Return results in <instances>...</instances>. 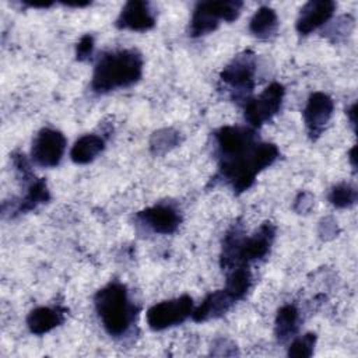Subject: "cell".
I'll use <instances>...</instances> for the list:
<instances>
[{"instance_id":"cell-1","label":"cell","mask_w":358,"mask_h":358,"mask_svg":"<svg viewBox=\"0 0 358 358\" xmlns=\"http://www.w3.org/2000/svg\"><path fill=\"white\" fill-rule=\"evenodd\" d=\"M141 74L143 57L137 50L119 49L105 52L94 67L91 88L98 94H105L136 84Z\"/></svg>"},{"instance_id":"cell-2","label":"cell","mask_w":358,"mask_h":358,"mask_svg":"<svg viewBox=\"0 0 358 358\" xmlns=\"http://www.w3.org/2000/svg\"><path fill=\"white\" fill-rule=\"evenodd\" d=\"M94 302L102 326L109 336L122 337L127 333L136 319L137 309L130 302L123 284L109 282L95 294Z\"/></svg>"},{"instance_id":"cell-3","label":"cell","mask_w":358,"mask_h":358,"mask_svg":"<svg viewBox=\"0 0 358 358\" xmlns=\"http://www.w3.org/2000/svg\"><path fill=\"white\" fill-rule=\"evenodd\" d=\"M278 158V148L271 143H257L245 155L228 162L220 164V175L236 193L248 190L256 175L264 168L270 166Z\"/></svg>"},{"instance_id":"cell-4","label":"cell","mask_w":358,"mask_h":358,"mask_svg":"<svg viewBox=\"0 0 358 358\" xmlns=\"http://www.w3.org/2000/svg\"><path fill=\"white\" fill-rule=\"evenodd\" d=\"M275 228L270 222H264L252 236L246 238L236 228L228 232L222 246L221 266L235 268L246 266V263L266 256L274 241Z\"/></svg>"},{"instance_id":"cell-5","label":"cell","mask_w":358,"mask_h":358,"mask_svg":"<svg viewBox=\"0 0 358 358\" xmlns=\"http://www.w3.org/2000/svg\"><path fill=\"white\" fill-rule=\"evenodd\" d=\"M242 1H203L194 7L189 35L201 36L213 32L220 25V21L232 22L241 14Z\"/></svg>"},{"instance_id":"cell-6","label":"cell","mask_w":358,"mask_h":358,"mask_svg":"<svg viewBox=\"0 0 358 358\" xmlns=\"http://www.w3.org/2000/svg\"><path fill=\"white\" fill-rule=\"evenodd\" d=\"M193 313V299L182 295L175 299L162 301L147 310V323L152 330H165L183 323Z\"/></svg>"},{"instance_id":"cell-7","label":"cell","mask_w":358,"mask_h":358,"mask_svg":"<svg viewBox=\"0 0 358 358\" xmlns=\"http://www.w3.org/2000/svg\"><path fill=\"white\" fill-rule=\"evenodd\" d=\"M215 143L221 164L245 155L259 141H256L255 131L248 127L224 126L215 131Z\"/></svg>"},{"instance_id":"cell-8","label":"cell","mask_w":358,"mask_h":358,"mask_svg":"<svg viewBox=\"0 0 358 358\" xmlns=\"http://www.w3.org/2000/svg\"><path fill=\"white\" fill-rule=\"evenodd\" d=\"M284 87L278 83L270 84L259 96L245 102V119L253 127H260L268 122L281 108L284 98Z\"/></svg>"},{"instance_id":"cell-9","label":"cell","mask_w":358,"mask_h":358,"mask_svg":"<svg viewBox=\"0 0 358 358\" xmlns=\"http://www.w3.org/2000/svg\"><path fill=\"white\" fill-rule=\"evenodd\" d=\"M255 55L250 52H243L224 67L221 71V80L236 91V98L246 96L248 101V94L252 92L255 85Z\"/></svg>"},{"instance_id":"cell-10","label":"cell","mask_w":358,"mask_h":358,"mask_svg":"<svg viewBox=\"0 0 358 358\" xmlns=\"http://www.w3.org/2000/svg\"><path fill=\"white\" fill-rule=\"evenodd\" d=\"M66 148V137L55 129L45 127L38 131L36 137L32 141L31 157L32 161L43 168L56 166Z\"/></svg>"},{"instance_id":"cell-11","label":"cell","mask_w":358,"mask_h":358,"mask_svg":"<svg viewBox=\"0 0 358 358\" xmlns=\"http://www.w3.org/2000/svg\"><path fill=\"white\" fill-rule=\"evenodd\" d=\"M136 218L143 227L162 235L173 234L182 221L179 211L169 204H155L148 207L140 211Z\"/></svg>"},{"instance_id":"cell-12","label":"cell","mask_w":358,"mask_h":358,"mask_svg":"<svg viewBox=\"0 0 358 358\" xmlns=\"http://www.w3.org/2000/svg\"><path fill=\"white\" fill-rule=\"evenodd\" d=\"M333 99L324 92H313L305 105L303 120L310 138H316L323 131L324 126L333 115Z\"/></svg>"},{"instance_id":"cell-13","label":"cell","mask_w":358,"mask_h":358,"mask_svg":"<svg viewBox=\"0 0 358 358\" xmlns=\"http://www.w3.org/2000/svg\"><path fill=\"white\" fill-rule=\"evenodd\" d=\"M155 25V17L150 4L147 1L133 0L127 1L122 8L117 20L116 27L120 29H130V31H148Z\"/></svg>"},{"instance_id":"cell-14","label":"cell","mask_w":358,"mask_h":358,"mask_svg":"<svg viewBox=\"0 0 358 358\" xmlns=\"http://www.w3.org/2000/svg\"><path fill=\"white\" fill-rule=\"evenodd\" d=\"M336 10V3L330 0L308 1L299 11L296 20V31L301 35H308L326 24Z\"/></svg>"},{"instance_id":"cell-15","label":"cell","mask_w":358,"mask_h":358,"mask_svg":"<svg viewBox=\"0 0 358 358\" xmlns=\"http://www.w3.org/2000/svg\"><path fill=\"white\" fill-rule=\"evenodd\" d=\"M235 302L236 301L225 289L214 291L208 294L200 303V306H197L193 310L192 317L194 322H206L210 319L220 317L224 313H227Z\"/></svg>"},{"instance_id":"cell-16","label":"cell","mask_w":358,"mask_h":358,"mask_svg":"<svg viewBox=\"0 0 358 358\" xmlns=\"http://www.w3.org/2000/svg\"><path fill=\"white\" fill-rule=\"evenodd\" d=\"M64 320V310L60 308L39 306L29 312L27 317V324L31 333L41 336L49 333L55 327L60 326Z\"/></svg>"},{"instance_id":"cell-17","label":"cell","mask_w":358,"mask_h":358,"mask_svg":"<svg viewBox=\"0 0 358 358\" xmlns=\"http://www.w3.org/2000/svg\"><path fill=\"white\" fill-rule=\"evenodd\" d=\"M105 148V140L96 134L81 136L70 151V158L76 164H88Z\"/></svg>"},{"instance_id":"cell-18","label":"cell","mask_w":358,"mask_h":358,"mask_svg":"<svg viewBox=\"0 0 358 358\" xmlns=\"http://www.w3.org/2000/svg\"><path fill=\"white\" fill-rule=\"evenodd\" d=\"M278 27V18L277 14L273 8L270 7H260L252 17L249 22V29L250 32L262 39L270 38Z\"/></svg>"},{"instance_id":"cell-19","label":"cell","mask_w":358,"mask_h":358,"mask_svg":"<svg viewBox=\"0 0 358 358\" xmlns=\"http://www.w3.org/2000/svg\"><path fill=\"white\" fill-rule=\"evenodd\" d=\"M299 312L294 305H284L280 308L275 317V336L280 343H285L298 330Z\"/></svg>"},{"instance_id":"cell-20","label":"cell","mask_w":358,"mask_h":358,"mask_svg":"<svg viewBox=\"0 0 358 358\" xmlns=\"http://www.w3.org/2000/svg\"><path fill=\"white\" fill-rule=\"evenodd\" d=\"M49 200V190L46 187V183L43 179H34L28 189L25 196L18 201L14 213L21 214L27 213L29 210H34L36 206L46 203Z\"/></svg>"},{"instance_id":"cell-21","label":"cell","mask_w":358,"mask_h":358,"mask_svg":"<svg viewBox=\"0 0 358 358\" xmlns=\"http://www.w3.org/2000/svg\"><path fill=\"white\" fill-rule=\"evenodd\" d=\"M252 282V275L250 271L246 266H239L235 268H231V273L227 278V284H225V291L235 299L239 301L242 299Z\"/></svg>"},{"instance_id":"cell-22","label":"cell","mask_w":358,"mask_h":358,"mask_svg":"<svg viewBox=\"0 0 358 358\" xmlns=\"http://www.w3.org/2000/svg\"><path fill=\"white\" fill-rule=\"evenodd\" d=\"M329 201L337 208L350 207L357 201V190L348 183H338L330 190Z\"/></svg>"},{"instance_id":"cell-23","label":"cell","mask_w":358,"mask_h":358,"mask_svg":"<svg viewBox=\"0 0 358 358\" xmlns=\"http://www.w3.org/2000/svg\"><path fill=\"white\" fill-rule=\"evenodd\" d=\"M179 141V136L176 131L171 129H164L155 131L151 137V148L155 154H164L172 147H175Z\"/></svg>"},{"instance_id":"cell-24","label":"cell","mask_w":358,"mask_h":358,"mask_svg":"<svg viewBox=\"0 0 358 358\" xmlns=\"http://www.w3.org/2000/svg\"><path fill=\"white\" fill-rule=\"evenodd\" d=\"M316 343V334L315 333H306L298 338H295L289 348L288 355L295 358H308L313 354V347Z\"/></svg>"},{"instance_id":"cell-25","label":"cell","mask_w":358,"mask_h":358,"mask_svg":"<svg viewBox=\"0 0 358 358\" xmlns=\"http://www.w3.org/2000/svg\"><path fill=\"white\" fill-rule=\"evenodd\" d=\"M92 50H94V38L87 34L77 43V48H76L77 60L84 62V60L90 59V56L92 55Z\"/></svg>"},{"instance_id":"cell-26","label":"cell","mask_w":358,"mask_h":358,"mask_svg":"<svg viewBox=\"0 0 358 358\" xmlns=\"http://www.w3.org/2000/svg\"><path fill=\"white\" fill-rule=\"evenodd\" d=\"M355 109H357V105L354 103L351 108H350V110L347 112V115L350 116V122H351V124H352V127H355V122H357V119H355V115H357V112H355Z\"/></svg>"},{"instance_id":"cell-27","label":"cell","mask_w":358,"mask_h":358,"mask_svg":"<svg viewBox=\"0 0 358 358\" xmlns=\"http://www.w3.org/2000/svg\"><path fill=\"white\" fill-rule=\"evenodd\" d=\"M350 159H351L352 166H355V147H352L350 151Z\"/></svg>"}]
</instances>
